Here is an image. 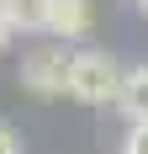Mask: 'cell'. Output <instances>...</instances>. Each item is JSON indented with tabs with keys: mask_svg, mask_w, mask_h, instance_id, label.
<instances>
[{
	"mask_svg": "<svg viewBox=\"0 0 148 154\" xmlns=\"http://www.w3.org/2000/svg\"><path fill=\"white\" fill-rule=\"evenodd\" d=\"M0 154H21V138H16L5 122H0Z\"/></svg>",
	"mask_w": 148,
	"mask_h": 154,
	"instance_id": "52a82bcc",
	"label": "cell"
},
{
	"mask_svg": "<svg viewBox=\"0 0 148 154\" xmlns=\"http://www.w3.org/2000/svg\"><path fill=\"white\" fill-rule=\"evenodd\" d=\"M122 75H127V69H122L106 48H79L69 59V96L85 101V106H117Z\"/></svg>",
	"mask_w": 148,
	"mask_h": 154,
	"instance_id": "6da1fadb",
	"label": "cell"
},
{
	"mask_svg": "<svg viewBox=\"0 0 148 154\" xmlns=\"http://www.w3.org/2000/svg\"><path fill=\"white\" fill-rule=\"evenodd\" d=\"M5 16H11L16 32H48V11H53V0H0Z\"/></svg>",
	"mask_w": 148,
	"mask_h": 154,
	"instance_id": "5b68a950",
	"label": "cell"
},
{
	"mask_svg": "<svg viewBox=\"0 0 148 154\" xmlns=\"http://www.w3.org/2000/svg\"><path fill=\"white\" fill-rule=\"evenodd\" d=\"M122 154H148V122H127V138H122Z\"/></svg>",
	"mask_w": 148,
	"mask_h": 154,
	"instance_id": "8992f818",
	"label": "cell"
},
{
	"mask_svg": "<svg viewBox=\"0 0 148 154\" xmlns=\"http://www.w3.org/2000/svg\"><path fill=\"white\" fill-rule=\"evenodd\" d=\"M117 112L127 117V122H148V64H138V69H127V75H122Z\"/></svg>",
	"mask_w": 148,
	"mask_h": 154,
	"instance_id": "277c9868",
	"label": "cell"
},
{
	"mask_svg": "<svg viewBox=\"0 0 148 154\" xmlns=\"http://www.w3.org/2000/svg\"><path fill=\"white\" fill-rule=\"evenodd\" d=\"M69 59L74 53H64V43L32 48L27 59H21V85L32 96H69Z\"/></svg>",
	"mask_w": 148,
	"mask_h": 154,
	"instance_id": "7a4b0ae2",
	"label": "cell"
},
{
	"mask_svg": "<svg viewBox=\"0 0 148 154\" xmlns=\"http://www.w3.org/2000/svg\"><path fill=\"white\" fill-rule=\"evenodd\" d=\"M138 11H143V16H148V0H138Z\"/></svg>",
	"mask_w": 148,
	"mask_h": 154,
	"instance_id": "9c48e42d",
	"label": "cell"
},
{
	"mask_svg": "<svg viewBox=\"0 0 148 154\" xmlns=\"http://www.w3.org/2000/svg\"><path fill=\"white\" fill-rule=\"evenodd\" d=\"M11 37H16V27H11V16H5V5H0V48L11 43Z\"/></svg>",
	"mask_w": 148,
	"mask_h": 154,
	"instance_id": "ba28073f",
	"label": "cell"
},
{
	"mask_svg": "<svg viewBox=\"0 0 148 154\" xmlns=\"http://www.w3.org/2000/svg\"><path fill=\"white\" fill-rule=\"evenodd\" d=\"M95 21L90 11V0H53V11H48V37L53 43H79Z\"/></svg>",
	"mask_w": 148,
	"mask_h": 154,
	"instance_id": "3957f363",
	"label": "cell"
}]
</instances>
